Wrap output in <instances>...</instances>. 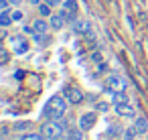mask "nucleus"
I'll list each match as a JSON object with an SVG mask.
<instances>
[{"label":"nucleus","instance_id":"23","mask_svg":"<svg viewBox=\"0 0 148 140\" xmlns=\"http://www.w3.org/2000/svg\"><path fill=\"white\" fill-rule=\"evenodd\" d=\"M8 4H10L8 0H0V12H2V10H6V8H8Z\"/></svg>","mask_w":148,"mask_h":140},{"label":"nucleus","instance_id":"25","mask_svg":"<svg viewBox=\"0 0 148 140\" xmlns=\"http://www.w3.org/2000/svg\"><path fill=\"white\" fill-rule=\"evenodd\" d=\"M29 2H31V4H35V6H39V4H41V0H29Z\"/></svg>","mask_w":148,"mask_h":140},{"label":"nucleus","instance_id":"14","mask_svg":"<svg viewBox=\"0 0 148 140\" xmlns=\"http://www.w3.org/2000/svg\"><path fill=\"white\" fill-rule=\"evenodd\" d=\"M134 136H136V130L134 128H126V130H122L120 140H134Z\"/></svg>","mask_w":148,"mask_h":140},{"label":"nucleus","instance_id":"2","mask_svg":"<svg viewBox=\"0 0 148 140\" xmlns=\"http://www.w3.org/2000/svg\"><path fill=\"white\" fill-rule=\"evenodd\" d=\"M65 130H67V122L59 118V120H49V122H45L43 128H41V134H43L47 140H57Z\"/></svg>","mask_w":148,"mask_h":140},{"label":"nucleus","instance_id":"15","mask_svg":"<svg viewBox=\"0 0 148 140\" xmlns=\"http://www.w3.org/2000/svg\"><path fill=\"white\" fill-rule=\"evenodd\" d=\"M8 59H10V55H8V51L0 45V65H6L8 63Z\"/></svg>","mask_w":148,"mask_h":140},{"label":"nucleus","instance_id":"6","mask_svg":"<svg viewBox=\"0 0 148 140\" xmlns=\"http://www.w3.org/2000/svg\"><path fill=\"white\" fill-rule=\"evenodd\" d=\"M10 41H12V47H14V53H16V55H25V53H27L29 41H27L25 37L16 35V37H10Z\"/></svg>","mask_w":148,"mask_h":140},{"label":"nucleus","instance_id":"20","mask_svg":"<svg viewBox=\"0 0 148 140\" xmlns=\"http://www.w3.org/2000/svg\"><path fill=\"white\" fill-rule=\"evenodd\" d=\"M118 132H120V128H118V126H110V128H108V136H110V138L118 136Z\"/></svg>","mask_w":148,"mask_h":140},{"label":"nucleus","instance_id":"22","mask_svg":"<svg viewBox=\"0 0 148 140\" xmlns=\"http://www.w3.org/2000/svg\"><path fill=\"white\" fill-rule=\"evenodd\" d=\"M45 2L53 8V6H61V0H45Z\"/></svg>","mask_w":148,"mask_h":140},{"label":"nucleus","instance_id":"1","mask_svg":"<svg viewBox=\"0 0 148 140\" xmlns=\"http://www.w3.org/2000/svg\"><path fill=\"white\" fill-rule=\"evenodd\" d=\"M67 97H61V95H53L49 102H47V106H45V110H43V116L45 118H49V120H59V118H63L65 114H67Z\"/></svg>","mask_w":148,"mask_h":140},{"label":"nucleus","instance_id":"4","mask_svg":"<svg viewBox=\"0 0 148 140\" xmlns=\"http://www.w3.org/2000/svg\"><path fill=\"white\" fill-rule=\"evenodd\" d=\"M63 95L67 97V102L69 104H73V106H77V104H81L83 102V91L79 89V87H75V85H67L65 87V91H63Z\"/></svg>","mask_w":148,"mask_h":140},{"label":"nucleus","instance_id":"26","mask_svg":"<svg viewBox=\"0 0 148 140\" xmlns=\"http://www.w3.org/2000/svg\"><path fill=\"white\" fill-rule=\"evenodd\" d=\"M8 2H10V4H21L23 0H8Z\"/></svg>","mask_w":148,"mask_h":140},{"label":"nucleus","instance_id":"13","mask_svg":"<svg viewBox=\"0 0 148 140\" xmlns=\"http://www.w3.org/2000/svg\"><path fill=\"white\" fill-rule=\"evenodd\" d=\"M134 130H136V134H146V130H148V122H146V118H136V122H134Z\"/></svg>","mask_w":148,"mask_h":140},{"label":"nucleus","instance_id":"19","mask_svg":"<svg viewBox=\"0 0 148 140\" xmlns=\"http://www.w3.org/2000/svg\"><path fill=\"white\" fill-rule=\"evenodd\" d=\"M27 128H31V122H16L14 124V130H27Z\"/></svg>","mask_w":148,"mask_h":140},{"label":"nucleus","instance_id":"27","mask_svg":"<svg viewBox=\"0 0 148 140\" xmlns=\"http://www.w3.org/2000/svg\"><path fill=\"white\" fill-rule=\"evenodd\" d=\"M0 140H4V138H2V136H0Z\"/></svg>","mask_w":148,"mask_h":140},{"label":"nucleus","instance_id":"18","mask_svg":"<svg viewBox=\"0 0 148 140\" xmlns=\"http://www.w3.org/2000/svg\"><path fill=\"white\" fill-rule=\"evenodd\" d=\"M21 140H45L43 134H23Z\"/></svg>","mask_w":148,"mask_h":140},{"label":"nucleus","instance_id":"12","mask_svg":"<svg viewBox=\"0 0 148 140\" xmlns=\"http://www.w3.org/2000/svg\"><path fill=\"white\" fill-rule=\"evenodd\" d=\"M14 21H12V12L6 8V10H2V12H0V27H2V29H6V27H10Z\"/></svg>","mask_w":148,"mask_h":140},{"label":"nucleus","instance_id":"24","mask_svg":"<svg viewBox=\"0 0 148 140\" xmlns=\"http://www.w3.org/2000/svg\"><path fill=\"white\" fill-rule=\"evenodd\" d=\"M97 110H99V112H108L110 106H108V104H97Z\"/></svg>","mask_w":148,"mask_h":140},{"label":"nucleus","instance_id":"16","mask_svg":"<svg viewBox=\"0 0 148 140\" xmlns=\"http://www.w3.org/2000/svg\"><path fill=\"white\" fill-rule=\"evenodd\" d=\"M81 132H83V130H73V132H69V134H67V140H85Z\"/></svg>","mask_w":148,"mask_h":140},{"label":"nucleus","instance_id":"8","mask_svg":"<svg viewBox=\"0 0 148 140\" xmlns=\"http://www.w3.org/2000/svg\"><path fill=\"white\" fill-rule=\"evenodd\" d=\"M126 81H124V77H120V75H110L108 77V89H114V91H124L126 89Z\"/></svg>","mask_w":148,"mask_h":140},{"label":"nucleus","instance_id":"17","mask_svg":"<svg viewBox=\"0 0 148 140\" xmlns=\"http://www.w3.org/2000/svg\"><path fill=\"white\" fill-rule=\"evenodd\" d=\"M39 12H41V16H51V6L47 2H43V4H39Z\"/></svg>","mask_w":148,"mask_h":140},{"label":"nucleus","instance_id":"11","mask_svg":"<svg viewBox=\"0 0 148 140\" xmlns=\"http://www.w3.org/2000/svg\"><path fill=\"white\" fill-rule=\"evenodd\" d=\"M65 23H67V21H65V16H63L61 12H59V14H51V16H49V25H51V29H53V31H61V29L65 27Z\"/></svg>","mask_w":148,"mask_h":140},{"label":"nucleus","instance_id":"21","mask_svg":"<svg viewBox=\"0 0 148 140\" xmlns=\"http://www.w3.org/2000/svg\"><path fill=\"white\" fill-rule=\"evenodd\" d=\"M23 16H25V14H23L21 10H12V21H14V23H18V21H23Z\"/></svg>","mask_w":148,"mask_h":140},{"label":"nucleus","instance_id":"9","mask_svg":"<svg viewBox=\"0 0 148 140\" xmlns=\"http://www.w3.org/2000/svg\"><path fill=\"white\" fill-rule=\"evenodd\" d=\"M73 31L77 33V35H85V37H89L91 39V25H89V21H75L73 23Z\"/></svg>","mask_w":148,"mask_h":140},{"label":"nucleus","instance_id":"5","mask_svg":"<svg viewBox=\"0 0 148 140\" xmlns=\"http://www.w3.org/2000/svg\"><path fill=\"white\" fill-rule=\"evenodd\" d=\"M95 122H97V114L95 112H87V114H81V118H79V130H91L93 126H95Z\"/></svg>","mask_w":148,"mask_h":140},{"label":"nucleus","instance_id":"10","mask_svg":"<svg viewBox=\"0 0 148 140\" xmlns=\"http://www.w3.org/2000/svg\"><path fill=\"white\" fill-rule=\"evenodd\" d=\"M49 23L47 21H43V19H39V21H35V25H33V29H35V35L33 37H47V31H49Z\"/></svg>","mask_w":148,"mask_h":140},{"label":"nucleus","instance_id":"3","mask_svg":"<svg viewBox=\"0 0 148 140\" xmlns=\"http://www.w3.org/2000/svg\"><path fill=\"white\" fill-rule=\"evenodd\" d=\"M61 14L65 16L67 23H75L77 21V2L75 0H65L61 4Z\"/></svg>","mask_w":148,"mask_h":140},{"label":"nucleus","instance_id":"7","mask_svg":"<svg viewBox=\"0 0 148 140\" xmlns=\"http://www.w3.org/2000/svg\"><path fill=\"white\" fill-rule=\"evenodd\" d=\"M116 114L118 116H124V118H136V110L128 104V102H122V104H116L114 106Z\"/></svg>","mask_w":148,"mask_h":140}]
</instances>
